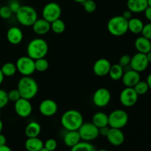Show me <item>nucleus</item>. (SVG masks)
<instances>
[{"label": "nucleus", "mask_w": 151, "mask_h": 151, "mask_svg": "<svg viewBox=\"0 0 151 151\" xmlns=\"http://www.w3.org/2000/svg\"><path fill=\"white\" fill-rule=\"evenodd\" d=\"M83 122L82 114L75 109L66 111L60 117V124L66 131H78Z\"/></svg>", "instance_id": "obj_1"}, {"label": "nucleus", "mask_w": 151, "mask_h": 151, "mask_svg": "<svg viewBox=\"0 0 151 151\" xmlns=\"http://www.w3.org/2000/svg\"><path fill=\"white\" fill-rule=\"evenodd\" d=\"M22 98L32 100L38 92V85L34 78L30 76H23L19 81L17 86Z\"/></svg>", "instance_id": "obj_2"}, {"label": "nucleus", "mask_w": 151, "mask_h": 151, "mask_svg": "<svg viewBox=\"0 0 151 151\" xmlns=\"http://www.w3.org/2000/svg\"><path fill=\"white\" fill-rule=\"evenodd\" d=\"M49 51L47 41L41 38H35L31 40L27 47V56L33 60L45 58Z\"/></svg>", "instance_id": "obj_3"}, {"label": "nucleus", "mask_w": 151, "mask_h": 151, "mask_svg": "<svg viewBox=\"0 0 151 151\" xmlns=\"http://www.w3.org/2000/svg\"><path fill=\"white\" fill-rule=\"evenodd\" d=\"M107 29L109 33L114 36H122L128 31V20L122 16H113L108 22Z\"/></svg>", "instance_id": "obj_4"}, {"label": "nucleus", "mask_w": 151, "mask_h": 151, "mask_svg": "<svg viewBox=\"0 0 151 151\" xmlns=\"http://www.w3.org/2000/svg\"><path fill=\"white\" fill-rule=\"evenodd\" d=\"M16 15L19 24L24 27H32L38 19V13L35 9L29 5H22Z\"/></svg>", "instance_id": "obj_5"}, {"label": "nucleus", "mask_w": 151, "mask_h": 151, "mask_svg": "<svg viewBox=\"0 0 151 151\" xmlns=\"http://www.w3.org/2000/svg\"><path fill=\"white\" fill-rule=\"evenodd\" d=\"M129 116L122 109H116L109 115V126L110 128L122 129L128 124Z\"/></svg>", "instance_id": "obj_6"}, {"label": "nucleus", "mask_w": 151, "mask_h": 151, "mask_svg": "<svg viewBox=\"0 0 151 151\" xmlns=\"http://www.w3.org/2000/svg\"><path fill=\"white\" fill-rule=\"evenodd\" d=\"M16 66L18 72L23 76H31L35 72V60L27 55L19 58Z\"/></svg>", "instance_id": "obj_7"}, {"label": "nucleus", "mask_w": 151, "mask_h": 151, "mask_svg": "<svg viewBox=\"0 0 151 151\" xmlns=\"http://www.w3.org/2000/svg\"><path fill=\"white\" fill-rule=\"evenodd\" d=\"M81 136V140L85 142H91L100 136L99 128L92 122H83L78 130Z\"/></svg>", "instance_id": "obj_8"}, {"label": "nucleus", "mask_w": 151, "mask_h": 151, "mask_svg": "<svg viewBox=\"0 0 151 151\" xmlns=\"http://www.w3.org/2000/svg\"><path fill=\"white\" fill-rule=\"evenodd\" d=\"M61 7L56 2H49L46 4L42 10V18L49 22L58 19L61 16Z\"/></svg>", "instance_id": "obj_9"}, {"label": "nucleus", "mask_w": 151, "mask_h": 151, "mask_svg": "<svg viewBox=\"0 0 151 151\" xmlns=\"http://www.w3.org/2000/svg\"><path fill=\"white\" fill-rule=\"evenodd\" d=\"M111 100V94L106 88H99L94 91L92 97L93 103L98 108L107 106Z\"/></svg>", "instance_id": "obj_10"}, {"label": "nucleus", "mask_w": 151, "mask_h": 151, "mask_svg": "<svg viewBox=\"0 0 151 151\" xmlns=\"http://www.w3.org/2000/svg\"><path fill=\"white\" fill-rule=\"evenodd\" d=\"M138 97L139 95L133 87H125L119 94V101L123 106L130 108L137 103Z\"/></svg>", "instance_id": "obj_11"}, {"label": "nucleus", "mask_w": 151, "mask_h": 151, "mask_svg": "<svg viewBox=\"0 0 151 151\" xmlns=\"http://www.w3.org/2000/svg\"><path fill=\"white\" fill-rule=\"evenodd\" d=\"M14 110L16 114L22 118H27L30 116L32 111V106L30 100L21 97L15 102Z\"/></svg>", "instance_id": "obj_12"}, {"label": "nucleus", "mask_w": 151, "mask_h": 151, "mask_svg": "<svg viewBox=\"0 0 151 151\" xmlns=\"http://www.w3.org/2000/svg\"><path fill=\"white\" fill-rule=\"evenodd\" d=\"M148 65L149 62L146 57V54L137 52L131 57L130 67L139 73L145 71Z\"/></svg>", "instance_id": "obj_13"}, {"label": "nucleus", "mask_w": 151, "mask_h": 151, "mask_svg": "<svg viewBox=\"0 0 151 151\" xmlns=\"http://www.w3.org/2000/svg\"><path fill=\"white\" fill-rule=\"evenodd\" d=\"M39 112L44 116H54L58 110L57 103L52 99H45L39 104Z\"/></svg>", "instance_id": "obj_14"}, {"label": "nucleus", "mask_w": 151, "mask_h": 151, "mask_svg": "<svg viewBox=\"0 0 151 151\" xmlns=\"http://www.w3.org/2000/svg\"><path fill=\"white\" fill-rule=\"evenodd\" d=\"M111 63L108 59L100 58L93 65V72L97 76L104 77L109 75Z\"/></svg>", "instance_id": "obj_15"}, {"label": "nucleus", "mask_w": 151, "mask_h": 151, "mask_svg": "<svg viewBox=\"0 0 151 151\" xmlns=\"http://www.w3.org/2000/svg\"><path fill=\"white\" fill-rule=\"evenodd\" d=\"M108 141L114 146H120L125 142V135L122 130L119 128H110L106 136Z\"/></svg>", "instance_id": "obj_16"}, {"label": "nucleus", "mask_w": 151, "mask_h": 151, "mask_svg": "<svg viewBox=\"0 0 151 151\" xmlns=\"http://www.w3.org/2000/svg\"><path fill=\"white\" fill-rule=\"evenodd\" d=\"M141 80L139 72L130 69L124 72L122 77V83L125 87H134Z\"/></svg>", "instance_id": "obj_17"}, {"label": "nucleus", "mask_w": 151, "mask_h": 151, "mask_svg": "<svg viewBox=\"0 0 151 151\" xmlns=\"http://www.w3.org/2000/svg\"><path fill=\"white\" fill-rule=\"evenodd\" d=\"M23 32L18 27H11L7 32V39L9 43L13 45L19 44L23 40Z\"/></svg>", "instance_id": "obj_18"}, {"label": "nucleus", "mask_w": 151, "mask_h": 151, "mask_svg": "<svg viewBox=\"0 0 151 151\" xmlns=\"http://www.w3.org/2000/svg\"><path fill=\"white\" fill-rule=\"evenodd\" d=\"M32 30L38 35H44L48 33L51 29L50 22L44 19H38L32 26Z\"/></svg>", "instance_id": "obj_19"}, {"label": "nucleus", "mask_w": 151, "mask_h": 151, "mask_svg": "<svg viewBox=\"0 0 151 151\" xmlns=\"http://www.w3.org/2000/svg\"><path fill=\"white\" fill-rule=\"evenodd\" d=\"M128 10L133 13H143L148 7L147 0H128L127 1Z\"/></svg>", "instance_id": "obj_20"}, {"label": "nucleus", "mask_w": 151, "mask_h": 151, "mask_svg": "<svg viewBox=\"0 0 151 151\" xmlns=\"http://www.w3.org/2000/svg\"><path fill=\"white\" fill-rule=\"evenodd\" d=\"M134 47L138 52L147 54L151 50V41L142 35L135 40Z\"/></svg>", "instance_id": "obj_21"}, {"label": "nucleus", "mask_w": 151, "mask_h": 151, "mask_svg": "<svg viewBox=\"0 0 151 151\" xmlns=\"http://www.w3.org/2000/svg\"><path fill=\"white\" fill-rule=\"evenodd\" d=\"M81 141V136L78 131H67L63 137V142L67 147H74Z\"/></svg>", "instance_id": "obj_22"}, {"label": "nucleus", "mask_w": 151, "mask_h": 151, "mask_svg": "<svg viewBox=\"0 0 151 151\" xmlns=\"http://www.w3.org/2000/svg\"><path fill=\"white\" fill-rule=\"evenodd\" d=\"M24 147L27 151H39L44 147V142L38 137L27 138L25 141Z\"/></svg>", "instance_id": "obj_23"}, {"label": "nucleus", "mask_w": 151, "mask_h": 151, "mask_svg": "<svg viewBox=\"0 0 151 151\" xmlns=\"http://www.w3.org/2000/svg\"><path fill=\"white\" fill-rule=\"evenodd\" d=\"M41 126L38 122L32 121L27 125L25 128L24 133L25 135L27 138H32V137H38L39 134H41Z\"/></svg>", "instance_id": "obj_24"}, {"label": "nucleus", "mask_w": 151, "mask_h": 151, "mask_svg": "<svg viewBox=\"0 0 151 151\" xmlns=\"http://www.w3.org/2000/svg\"><path fill=\"white\" fill-rule=\"evenodd\" d=\"M91 122L98 128L109 126V115L104 112H97L93 115Z\"/></svg>", "instance_id": "obj_25"}, {"label": "nucleus", "mask_w": 151, "mask_h": 151, "mask_svg": "<svg viewBox=\"0 0 151 151\" xmlns=\"http://www.w3.org/2000/svg\"><path fill=\"white\" fill-rule=\"evenodd\" d=\"M144 23L141 19L138 18H131L128 21V31L132 32L133 34H139L142 33L143 27H144Z\"/></svg>", "instance_id": "obj_26"}, {"label": "nucleus", "mask_w": 151, "mask_h": 151, "mask_svg": "<svg viewBox=\"0 0 151 151\" xmlns=\"http://www.w3.org/2000/svg\"><path fill=\"white\" fill-rule=\"evenodd\" d=\"M123 74L124 68L122 66H120L119 63L111 65L109 72V75L111 78V79L114 81H117L122 79Z\"/></svg>", "instance_id": "obj_27"}, {"label": "nucleus", "mask_w": 151, "mask_h": 151, "mask_svg": "<svg viewBox=\"0 0 151 151\" xmlns=\"http://www.w3.org/2000/svg\"><path fill=\"white\" fill-rule=\"evenodd\" d=\"M0 69L4 77H13L17 72L16 63L12 62H7L4 63Z\"/></svg>", "instance_id": "obj_28"}, {"label": "nucleus", "mask_w": 151, "mask_h": 151, "mask_svg": "<svg viewBox=\"0 0 151 151\" xmlns=\"http://www.w3.org/2000/svg\"><path fill=\"white\" fill-rule=\"evenodd\" d=\"M70 151H97L95 147L89 142L81 141L71 148Z\"/></svg>", "instance_id": "obj_29"}, {"label": "nucleus", "mask_w": 151, "mask_h": 151, "mask_svg": "<svg viewBox=\"0 0 151 151\" xmlns=\"http://www.w3.org/2000/svg\"><path fill=\"white\" fill-rule=\"evenodd\" d=\"M51 29L56 34H61L66 29V24L62 19H58L50 23Z\"/></svg>", "instance_id": "obj_30"}, {"label": "nucleus", "mask_w": 151, "mask_h": 151, "mask_svg": "<svg viewBox=\"0 0 151 151\" xmlns=\"http://www.w3.org/2000/svg\"><path fill=\"white\" fill-rule=\"evenodd\" d=\"M49 68V62L45 58L35 60V71L38 72H44L47 71Z\"/></svg>", "instance_id": "obj_31"}, {"label": "nucleus", "mask_w": 151, "mask_h": 151, "mask_svg": "<svg viewBox=\"0 0 151 151\" xmlns=\"http://www.w3.org/2000/svg\"><path fill=\"white\" fill-rule=\"evenodd\" d=\"M133 88H134V90H135L136 92L137 93L139 96L144 95L149 90V86L146 81H141V80Z\"/></svg>", "instance_id": "obj_32"}, {"label": "nucleus", "mask_w": 151, "mask_h": 151, "mask_svg": "<svg viewBox=\"0 0 151 151\" xmlns=\"http://www.w3.org/2000/svg\"><path fill=\"white\" fill-rule=\"evenodd\" d=\"M82 4L83 6L84 10L88 13H94L97 9V4L94 0H86Z\"/></svg>", "instance_id": "obj_33"}, {"label": "nucleus", "mask_w": 151, "mask_h": 151, "mask_svg": "<svg viewBox=\"0 0 151 151\" xmlns=\"http://www.w3.org/2000/svg\"><path fill=\"white\" fill-rule=\"evenodd\" d=\"M58 142L55 139H48L45 142H44V147L50 151H55L57 149Z\"/></svg>", "instance_id": "obj_34"}, {"label": "nucleus", "mask_w": 151, "mask_h": 151, "mask_svg": "<svg viewBox=\"0 0 151 151\" xmlns=\"http://www.w3.org/2000/svg\"><path fill=\"white\" fill-rule=\"evenodd\" d=\"M9 103L7 92L4 89L0 88V110L5 107Z\"/></svg>", "instance_id": "obj_35"}, {"label": "nucleus", "mask_w": 151, "mask_h": 151, "mask_svg": "<svg viewBox=\"0 0 151 151\" xmlns=\"http://www.w3.org/2000/svg\"><path fill=\"white\" fill-rule=\"evenodd\" d=\"M13 15L8 6H2L0 7V17L3 19H9Z\"/></svg>", "instance_id": "obj_36"}, {"label": "nucleus", "mask_w": 151, "mask_h": 151, "mask_svg": "<svg viewBox=\"0 0 151 151\" xmlns=\"http://www.w3.org/2000/svg\"><path fill=\"white\" fill-rule=\"evenodd\" d=\"M7 96H8L9 101L12 102H16L17 100H19L21 98V94L19 93V90L17 88H14V89H12L10 91H9L7 92Z\"/></svg>", "instance_id": "obj_37"}, {"label": "nucleus", "mask_w": 151, "mask_h": 151, "mask_svg": "<svg viewBox=\"0 0 151 151\" xmlns=\"http://www.w3.org/2000/svg\"><path fill=\"white\" fill-rule=\"evenodd\" d=\"M131 57L129 55H123L120 57L119 60V64L122 66L123 68L127 67L128 66H130L131 63Z\"/></svg>", "instance_id": "obj_38"}, {"label": "nucleus", "mask_w": 151, "mask_h": 151, "mask_svg": "<svg viewBox=\"0 0 151 151\" xmlns=\"http://www.w3.org/2000/svg\"><path fill=\"white\" fill-rule=\"evenodd\" d=\"M7 6L10 7L12 13H15V14L17 13L18 10L20 9L21 7H22V5H21V4L19 3V1H18V0H11Z\"/></svg>", "instance_id": "obj_39"}, {"label": "nucleus", "mask_w": 151, "mask_h": 151, "mask_svg": "<svg viewBox=\"0 0 151 151\" xmlns=\"http://www.w3.org/2000/svg\"><path fill=\"white\" fill-rule=\"evenodd\" d=\"M142 34L143 36L151 41V22H149V23L144 25V27L142 31Z\"/></svg>", "instance_id": "obj_40"}, {"label": "nucleus", "mask_w": 151, "mask_h": 151, "mask_svg": "<svg viewBox=\"0 0 151 151\" xmlns=\"http://www.w3.org/2000/svg\"><path fill=\"white\" fill-rule=\"evenodd\" d=\"M109 129H110V128L109 126L102 127V128H99V134H100V135L103 136V137H106L108 133H109Z\"/></svg>", "instance_id": "obj_41"}, {"label": "nucleus", "mask_w": 151, "mask_h": 151, "mask_svg": "<svg viewBox=\"0 0 151 151\" xmlns=\"http://www.w3.org/2000/svg\"><path fill=\"white\" fill-rule=\"evenodd\" d=\"M122 17L124 18V19H125L126 20H129V19H131V18H132V16H133V13L131 11V10H125V11L123 12V13H122Z\"/></svg>", "instance_id": "obj_42"}, {"label": "nucleus", "mask_w": 151, "mask_h": 151, "mask_svg": "<svg viewBox=\"0 0 151 151\" xmlns=\"http://www.w3.org/2000/svg\"><path fill=\"white\" fill-rule=\"evenodd\" d=\"M144 13H145V16L146 19H147L149 22H151V7L148 6V7L145 9Z\"/></svg>", "instance_id": "obj_43"}, {"label": "nucleus", "mask_w": 151, "mask_h": 151, "mask_svg": "<svg viewBox=\"0 0 151 151\" xmlns=\"http://www.w3.org/2000/svg\"><path fill=\"white\" fill-rule=\"evenodd\" d=\"M6 142H7V139H6L5 136L3 135L1 133V134H0V146L6 145Z\"/></svg>", "instance_id": "obj_44"}, {"label": "nucleus", "mask_w": 151, "mask_h": 151, "mask_svg": "<svg viewBox=\"0 0 151 151\" xmlns=\"http://www.w3.org/2000/svg\"><path fill=\"white\" fill-rule=\"evenodd\" d=\"M0 151H12V150L10 147L4 145L0 146Z\"/></svg>", "instance_id": "obj_45"}, {"label": "nucleus", "mask_w": 151, "mask_h": 151, "mask_svg": "<svg viewBox=\"0 0 151 151\" xmlns=\"http://www.w3.org/2000/svg\"><path fill=\"white\" fill-rule=\"evenodd\" d=\"M146 82H147V85L149 86V89L151 90V73L147 76V80H146Z\"/></svg>", "instance_id": "obj_46"}, {"label": "nucleus", "mask_w": 151, "mask_h": 151, "mask_svg": "<svg viewBox=\"0 0 151 151\" xmlns=\"http://www.w3.org/2000/svg\"><path fill=\"white\" fill-rule=\"evenodd\" d=\"M146 57H147V60H148L149 63H151V50L146 54Z\"/></svg>", "instance_id": "obj_47"}, {"label": "nucleus", "mask_w": 151, "mask_h": 151, "mask_svg": "<svg viewBox=\"0 0 151 151\" xmlns=\"http://www.w3.org/2000/svg\"><path fill=\"white\" fill-rule=\"evenodd\" d=\"M4 75H3L1 69H0V85H1V84L3 83V81H4Z\"/></svg>", "instance_id": "obj_48"}, {"label": "nucleus", "mask_w": 151, "mask_h": 151, "mask_svg": "<svg viewBox=\"0 0 151 151\" xmlns=\"http://www.w3.org/2000/svg\"><path fill=\"white\" fill-rule=\"evenodd\" d=\"M2 129H3V122H2V121L0 119V134L1 133V131H2Z\"/></svg>", "instance_id": "obj_49"}, {"label": "nucleus", "mask_w": 151, "mask_h": 151, "mask_svg": "<svg viewBox=\"0 0 151 151\" xmlns=\"http://www.w3.org/2000/svg\"><path fill=\"white\" fill-rule=\"evenodd\" d=\"M74 1H75V2L77 3H80V4H83V3L84 2V1H86V0H73Z\"/></svg>", "instance_id": "obj_50"}, {"label": "nucleus", "mask_w": 151, "mask_h": 151, "mask_svg": "<svg viewBox=\"0 0 151 151\" xmlns=\"http://www.w3.org/2000/svg\"><path fill=\"white\" fill-rule=\"evenodd\" d=\"M147 4H148V6L151 7V0H147Z\"/></svg>", "instance_id": "obj_51"}, {"label": "nucleus", "mask_w": 151, "mask_h": 151, "mask_svg": "<svg viewBox=\"0 0 151 151\" xmlns=\"http://www.w3.org/2000/svg\"><path fill=\"white\" fill-rule=\"evenodd\" d=\"M39 151H50V150H47V149L46 148H44V147H43L42 149H41V150H39Z\"/></svg>", "instance_id": "obj_52"}, {"label": "nucleus", "mask_w": 151, "mask_h": 151, "mask_svg": "<svg viewBox=\"0 0 151 151\" xmlns=\"http://www.w3.org/2000/svg\"><path fill=\"white\" fill-rule=\"evenodd\" d=\"M97 151H108V150H106V149H100V150H97Z\"/></svg>", "instance_id": "obj_53"}, {"label": "nucleus", "mask_w": 151, "mask_h": 151, "mask_svg": "<svg viewBox=\"0 0 151 151\" xmlns=\"http://www.w3.org/2000/svg\"><path fill=\"white\" fill-rule=\"evenodd\" d=\"M0 116H1V110H0Z\"/></svg>", "instance_id": "obj_54"}, {"label": "nucleus", "mask_w": 151, "mask_h": 151, "mask_svg": "<svg viewBox=\"0 0 151 151\" xmlns=\"http://www.w3.org/2000/svg\"><path fill=\"white\" fill-rule=\"evenodd\" d=\"M59 151H66V150H59Z\"/></svg>", "instance_id": "obj_55"}]
</instances>
